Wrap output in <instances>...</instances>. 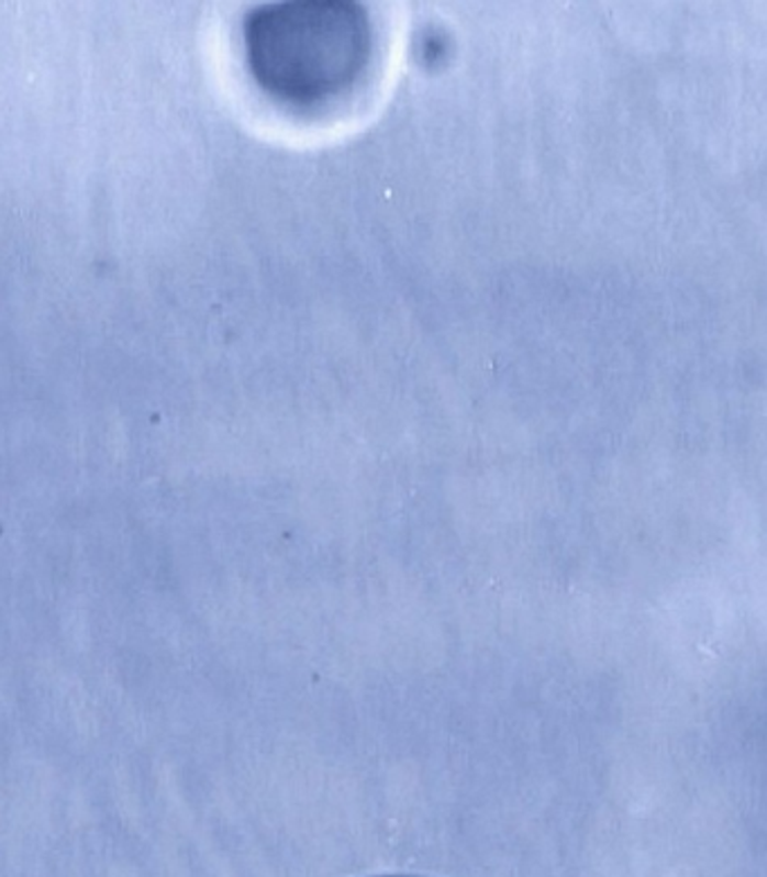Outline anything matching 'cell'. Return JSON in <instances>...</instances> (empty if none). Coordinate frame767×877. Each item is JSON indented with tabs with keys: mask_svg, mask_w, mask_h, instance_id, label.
<instances>
[{
	"mask_svg": "<svg viewBox=\"0 0 767 877\" xmlns=\"http://www.w3.org/2000/svg\"><path fill=\"white\" fill-rule=\"evenodd\" d=\"M371 47L369 14L352 0L270 3L244 21V53L255 84L291 109L341 100L367 73Z\"/></svg>",
	"mask_w": 767,
	"mask_h": 877,
	"instance_id": "6da1fadb",
	"label": "cell"
}]
</instances>
